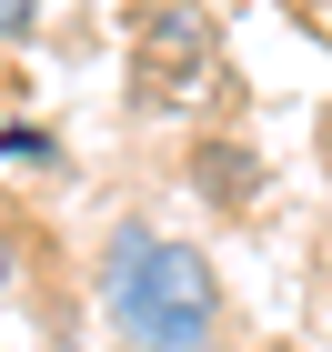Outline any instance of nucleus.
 Masks as SVG:
<instances>
[{
	"instance_id": "obj_1",
	"label": "nucleus",
	"mask_w": 332,
	"mask_h": 352,
	"mask_svg": "<svg viewBox=\"0 0 332 352\" xmlns=\"http://www.w3.org/2000/svg\"><path fill=\"white\" fill-rule=\"evenodd\" d=\"M101 322L121 352H221V282L192 242L121 221L101 242Z\"/></svg>"
},
{
	"instance_id": "obj_2",
	"label": "nucleus",
	"mask_w": 332,
	"mask_h": 352,
	"mask_svg": "<svg viewBox=\"0 0 332 352\" xmlns=\"http://www.w3.org/2000/svg\"><path fill=\"white\" fill-rule=\"evenodd\" d=\"M201 51H212V30H201V10H151L141 21V101H162L181 71H201Z\"/></svg>"
},
{
	"instance_id": "obj_3",
	"label": "nucleus",
	"mask_w": 332,
	"mask_h": 352,
	"mask_svg": "<svg viewBox=\"0 0 332 352\" xmlns=\"http://www.w3.org/2000/svg\"><path fill=\"white\" fill-rule=\"evenodd\" d=\"M252 182H262V162H252L242 141H201V191H212V201H242Z\"/></svg>"
},
{
	"instance_id": "obj_4",
	"label": "nucleus",
	"mask_w": 332,
	"mask_h": 352,
	"mask_svg": "<svg viewBox=\"0 0 332 352\" xmlns=\"http://www.w3.org/2000/svg\"><path fill=\"white\" fill-rule=\"evenodd\" d=\"M0 162H51V131H30V121H0Z\"/></svg>"
},
{
	"instance_id": "obj_5",
	"label": "nucleus",
	"mask_w": 332,
	"mask_h": 352,
	"mask_svg": "<svg viewBox=\"0 0 332 352\" xmlns=\"http://www.w3.org/2000/svg\"><path fill=\"white\" fill-rule=\"evenodd\" d=\"M0 30H10V41H21V30H30V0H0Z\"/></svg>"
}]
</instances>
